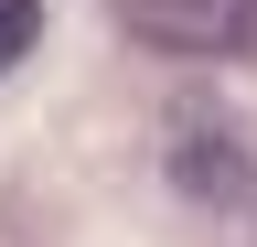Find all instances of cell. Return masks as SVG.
<instances>
[{
  "mask_svg": "<svg viewBox=\"0 0 257 247\" xmlns=\"http://www.w3.org/2000/svg\"><path fill=\"white\" fill-rule=\"evenodd\" d=\"M118 22L150 54H246L257 43V0H118Z\"/></svg>",
  "mask_w": 257,
  "mask_h": 247,
  "instance_id": "6da1fadb",
  "label": "cell"
},
{
  "mask_svg": "<svg viewBox=\"0 0 257 247\" xmlns=\"http://www.w3.org/2000/svg\"><path fill=\"white\" fill-rule=\"evenodd\" d=\"M172 183L204 194V204H236L246 183H257V161L236 150V129H225L214 108H172Z\"/></svg>",
  "mask_w": 257,
  "mask_h": 247,
  "instance_id": "7a4b0ae2",
  "label": "cell"
},
{
  "mask_svg": "<svg viewBox=\"0 0 257 247\" xmlns=\"http://www.w3.org/2000/svg\"><path fill=\"white\" fill-rule=\"evenodd\" d=\"M32 33H43V0H0V75L32 54Z\"/></svg>",
  "mask_w": 257,
  "mask_h": 247,
  "instance_id": "3957f363",
  "label": "cell"
}]
</instances>
